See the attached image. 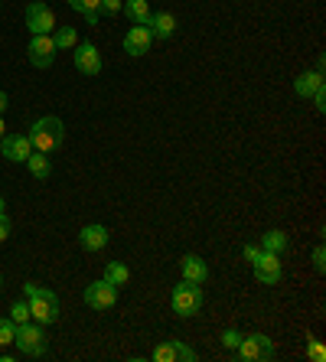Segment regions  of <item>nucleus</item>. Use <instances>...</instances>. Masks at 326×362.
<instances>
[{"instance_id": "36", "label": "nucleus", "mask_w": 326, "mask_h": 362, "mask_svg": "<svg viewBox=\"0 0 326 362\" xmlns=\"http://www.w3.org/2000/svg\"><path fill=\"white\" fill-rule=\"evenodd\" d=\"M0 216H7V212H4V196H0Z\"/></svg>"}, {"instance_id": "18", "label": "nucleus", "mask_w": 326, "mask_h": 362, "mask_svg": "<svg viewBox=\"0 0 326 362\" xmlns=\"http://www.w3.org/2000/svg\"><path fill=\"white\" fill-rule=\"evenodd\" d=\"M261 252H271V255H284L287 252V235L281 228H271L261 235Z\"/></svg>"}, {"instance_id": "3", "label": "nucleus", "mask_w": 326, "mask_h": 362, "mask_svg": "<svg viewBox=\"0 0 326 362\" xmlns=\"http://www.w3.org/2000/svg\"><path fill=\"white\" fill-rule=\"evenodd\" d=\"M173 313L176 317H196L202 310V284H192V281H180L173 287Z\"/></svg>"}, {"instance_id": "28", "label": "nucleus", "mask_w": 326, "mask_h": 362, "mask_svg": "<svg viewBox=\"0 0 326 362\" xmlns=\"http://www.w3.org/2000/svg\"><path fill=\"white\" fill-rule=\"evenodd\" d=\"M121 4H124V0H101V13H105V17H115V13H121Z\"/></svg>"}, {"instance_id": "2", "label": "nucleus", "mask_w": 326, "mask_h": 362, "mask_svg": "<svg viewBox=\"0 0 326 362\" xmlns=\"http://www.w3.org/2000/svg\"><path fill=\"white\" fill-rule=\"evenodd\" d=\"M30 144H33V151L40 153H56L62 144H66V124L56 118V115H46V118L33 121L30 127Z\"/></svg>"}, {"instance_id": "7", "label": "nucleus", "mask_w": 326, "mask_h": 362, "mask_svg": "<svg viewBox=\"0 0 326 362\" xmlns=\"http://www.w3.org/2000/svg\"><path fill=\"white\" fill-rule=\"evenodd\" d=\"M26 30H30L33 36L52 33V30H56V13H52L46 4H40V0H36V4H30V7H26Z\"/></svg>"}, {"instance_id": "26", "label": "nucleus", "mask_w": 326, "mask_h": 362, "mask_svg": "<svg viewBox=\"0 0 326 362\" xmlns=\"http://www.w3.org/2000/svg\"><path fill=\"white\" fill-rule=\"evenodd\" d=\"M173 343V353H176V359H183V362H196L199 356H196V349H190L186 343H180V339H170Z\"/></svg>"}, {"instance_id": "14", "label": "nucleus", "mask_w": 326, "mask_h": 362, "mask_svg": "<svg viewBox=\"0 0 326 362\" xmlns=\"http://www.w3.org/2000/svg\"><path fill=\"white\" fill-rule=\"evenodd\" d=\"M180 271H183V281H192V284H206V278H209V268L199 255H183Z\"/></svg>"}, {"instance_id": "11", "label": "nucleus", "mask_w": 326, "mask_h": 362, "mask_svg": "<svg viewBox=\"0 0 326 362\" xmlns=\"http://www.w3.org/2000/svg\"><path fill=\"white\" fill-rule=\"evenodd\" d=\"M0 153H4L10 163H26V157L33 153V144H30L26 134H4V141H0Z\"/></svg>"}, {"instance_id": "34", "label": "nucleus", "mask_w": 326, "mask_h": 362, "mask_svg": "<svg viewBox=\"0 0 326 362\" xmlns=\"http://www.w3.org/2000/svg\"><path fill=\"white\" fill-rule=\"evenodd\" d=\"M7 111V92H0V115Z\"/></svg>"}, {"instance_id": "6", "label": "nucleus", "mask_w": 326, "mask_h": 362, "mask_svg": "<svg viewBox=\"0 0 326 362\" xmlns=\"http://www.w3.org/2000/svg\"><path fill=\"white\" fill-rule=\"evenodd\" d=\"M85 303L92 307V310H111L117 303V287L111 281H95V284L85 287Z\"/></svg>"}, {"instance_id": "8", "label": "nucleus", "mask_w": 326, "mask_h": 362, "mask_svg": "<svg viewBox=\"0 0 326 362\" xmlns=\"http://www.w3.org/2000/svg\"><path fill=\"white\" fill-rule=\"evenodd\" d=\"M26 52H30V62H33L36 69H50L52 62H56V42H52V33H42V36H33L30 40V46H26Z\"/></svg>"}, {"instance_id": "15", "label": "nucleus", "mask_w": 326, "mask_h": 362, "mask_svg": "<svg viewBox=\"0 0 326 362\" xmlns=\"http://www.w3.org/2000/svg\"><path fill=\"white\" fill-rule=\"evenodd\" d=\"M151 33H153V40H170V36L176 33V17L170 13V10L153 13L151 17Z\"/></svg>"}, {"instance_id": "21", "label": "nucleus", "mask_w": 326, "mask_h": 362, "mask_svg": "<svg viewBox=\"0 0 326 362\" xmlns=\"http://www.w3.org/2000/svg\"><path fill=\"white\" fill-rule=\"evenodd\" d=\"M52 42H56V49H76L78 46L76 26H59V30H52Z\"/></svg>"}, {"instance_id": "35", "label": "nucleus", "mask_w": 326, "mask_h": 362, "mask_svg": "<svg viewBox=\"0 0 326 362\" xmlns=\"http://www.w3.org/2000/svg\"><path fill=\"white\" fill-rule=\"evenodd\" d=\"M4 134H7V124H4V115H0V141H4Z\"/></svg>"}, {"instance_id": "24", "label": "nucleus", "mask_w": 326, "mask_h": 362, "mask_svg": "<svg viewBox=\"0 0 326 362\" xmlns=\"http://www.w3.org/2000/svg\"><path fill=\"white\" fill-rule=\"evenodd\" d=\"M10 320L17 323V327H20V323H30V303H26V300L13 303V307H10Z\"/></svg>"}, {"instance_id": "4", "label": "nucleus", "mask_w": 326, "mask_h": 362, "mask_svg": "<svg viewBox=\"0 0 326 362\" xmlns=\"http://www.w3.org/2000/svg\"><path fill=\"white\" fill-rule=\"evenodd\" d=\"M13 343H17V349L23 356H30V359H42V356L50 353V346H46V333H42V327L36 320L33 323H20Z\"/></svg>"}, {"instance_id": "10", "label": "nucleus", "mask_w": 326, "mask_h": 362, "mask_svg": "<svg viewBox=\"0 0 326 362\" xmlns=\"http://www.w3.org/2000/svg\"><path fill=\"white\" fill-rule=\"evenodd\" d=\"M72 62H76V69L82 72V76H98L101 72V52L95 49L92 42H78L76 49H72Z\"/></svg>"}, {"instance_id": "5", "label": "nucleus", "mask_w": 326, "mask_h": 362, "mask_svg": "<svg viewBox=\"0 0 326 362\" xmlns=\"http://www.w3.org/2000/svg\"><path fill=\"white\" fill-rule=\"evenodd\" d=\"M235 353L245 362H268V359H274V339L264 337V333H251V337H242Z\"/></svg>"}, {"instance_id": "30", "label": "nucleus", "mask_w": 326, "mask_h": 362, "mask_svg": "<svg viewBox=\"0 0 326 362\" xmlns=\"http://www.w3.org/2000/svg\"><path fill=\"white\" fill-rule=\"evenodd\" d=\"M307 353H310V359H313V362H323V359H326V349H323V343H310V349H307Z\"/></svg>"}, {"instance_id": "31", "label": "nucleus", "mask_w": 326, "mask_h": 362, "mask_svg": "<svg viewBox=\"0 0 326 362\" xmlns=\"http://www.w3.org/2000/svg\"><path fill=\"white\" fill-rule=\"evenodd\" d=\"M313 108H317V111H326V85L320 88L317 95H313Z\"/></svg>"}, {"instance_id": "27", "label": "nucleus", "mask_w": 326, "mask_h": 362, "mask_svg": "<svg viewBox=\"0 0 326 362\" xmlns=\"http://www.w3.org/2000/svg\"><path fill=\"white\" fill-rule=\"evenodd\" d=\"M238 343H242V333H238V329H226V333H222V346H226V349H238Z\"/></svg>"}, {"instance_id": "13", "label": "nucleus", "mask_w": 326, "mask_h": 362, "mask_svg": "<svg viewBox=\"0 0 326 362\" xmlns=\"http://www.w3.org/2000/svg\"><path fill=\"white\" fill-rule=\"evenodd\" d=\"M108 242H111L108 228L98 226V222H92V226H85L78 232V245H82L85 252H101V248H108Z\"/></svg>"}, {"instance_id": "20", "label": "nucleus", "mask_w": 326, "mask_h": 362, "mask_svg": "<svg viewBox=\"0 0 326 362\" xmlns=\"http://www.w3.org/2000/svg\"><path fill=\"white\" fill-rule=\"evenodd\" d=\"M69 7L78 10L85 20H88V26H98V13H101V0H69Z\"/></svg>"}, {"instance_id": "32", "label": "nucleus", "mask_w": 326, "mask_h": 362, "mask_svg": "<svg viewBox=\"0 0 326 362\" xmlns=\"http://www.w3.org/2000/svg\"><path fill=\"white\" fill-rule=\"evenodd\" d=\"M245 262H255V258H258V255H261V245H245Z\"/></svg>"}, {"instance_id": "25", "label": "nucleus", "mask_w": 326, "mask_h": 362, "mask_svg": "<svg viewBox=\"0 0 326 362\" xmlns=\"http://www.w3.org/2000/svg\"><path fill=\"white\" fill-rule=\"evenodd\" d=\"M153 362H176V353H173V343H170V339L153 349Z\"/></svg>"}, {"instance_id": "33", "label": "nucleus", "mask_w": 326, "mask_h": 362, "mask_svg": "<svg viewBox=\"0 0 326 362\" xmlns=\"http://www.w3.org/2000/svg\"><path fill=\"white\" fill-rule=\"evenodd\" d=\"M7 238H10V219L0 216V242H7Z\"/></svg>"}, {"instance_id": "17", "label": "nucleus", "mask_w": 326, "mask_h": 362, "mask_svg": "<svg viewBox=\"0 0 326 362\" xmlns=\"http://www.w3.org/2000/svg\"><path fill=\"white\" fill-rule=\"evenodd\" d=\"M121 10L134 20V26H151L153 13H151V4H147V0H124V4H121Z\"/></svg>"}, {"instance_id": "16", "label": "nucleus", "mask_w": 326, "mask_h": 362, "mask_svg": "<svg viewBox=\"0 0 326 362\" xmlns=\"http://www.w3.org/2000/svg\"><path fill=\"white\" fill-rule=\"evenodd\" d=\"M320 88H323V76H320V72H303V76L293 78V92H297V98H313Z\"/></svg>"}, {"instance_id": "37", "label": "nucleus", "mask_w": 326, "mask_h": 362, "mask_svg": "<svg viewBox=\"0 0 326 362\" xmlns=\"http://www.w3.org/2000/svg\"><path fill=\"white\" fill-rule=\"evenodd\" d=\"M0 281H4V278H0Z\"/></svg>"}, {"instance_id": "19", "label": "nucleus", "mask_w": 326, "mask_h": 362, "mask_svg": "<svg viewBox=\"0 0 326 362\" xmlns=\"http://www.w3.org/2000/svg\"><path fill=\"white\" fill-rule=\"evenodd\" d=\"M26 167H30V173H33L36 180H50V177H52L50 157H46V153H40V151H33L30 157H26Z\"/></svg>"}, {"instance_id": "23", "label": "nucleus", "mask_w": 326, "mask_h": 362, "mask_svg": "<svg viewBox=\"0 0 326 362\" xmlns=\"http://www.w3.org/2000/svg\"><path fill=\"white\" fill-rule=\"evenodd\" d=\"M17 337V323L10 320V317H0V346H10Z\"/></svg>"}, {"instance_id": "22", "label": "nucleus", "mask_w": 326, "mask_h": 362, "mask_svg": "<svg viewBox=\"0 0 326 362\" xmlns=\"http://www.w3.org/2000/svg\"><path fill=\"white\" fill-rule=\"evenodd\" d=\"M105 281H111L115 287H124L127 281H131V271H127V264H121V262H108L105 264Z\"/></svg>"}, {"instance_id": "1", "label": "nucleus", "mask_w": 326, "mask_h": 362, "mask_svg": "<svg viewBox=\"0 0 326 362\" xmlns=\"http://www.w3.org/2000/svg\"><path fill=\"white\" fill-rule=\"evenodd\" d=\"M26 303H30V320H36L40 327H50V323L59 320V297L52 294L50 287H40L33 281L23 284Z\"/></svg>"}, {"instance_id": "12", "label": "nucleus", "mask_w": 326, "mask_h": 362, "mask_svg": "<svg viewBox=\"0 0 326 362\" xmlns=\"http://www.w3.org/2000/svg\"><path fill=\"white\" fill-rule=\"evenodd\" d=\"M151 42H153L151 26H131V30L124 33V52L127 56H134V59H141V56L151 52Z\"/></svg>"}, {"instance_id": "9", "label": "nucleus", "mask_w": 326, "mask_h": 362, "mask_svg": "<svg viewBox=\"0 0 326 362\" xmlns=\"http://www.w3.org/2000/svg\"><path fill=\"white\" fill-rule=\"evenodd\" d=\"M251 268H255V278L261 281V284H281V274H284V268H281V255H271V252H261L255 262H251Z\"/></svg>"}, {"instance_id": "29", "label": "nucleus", "mask_w": 326, "mask_h": 362, "mask_svg": "<svg viewBox=\"0 0 326 362\" xmlns=\"http://www.w3.org/2000/svg\"><path fill=\"white\" fill-rule=\"evenodd\" d=\"M313 268H317L320 274L326 271V248H323V245H317V248H313Z\"/></svg>"}]
</instances>
